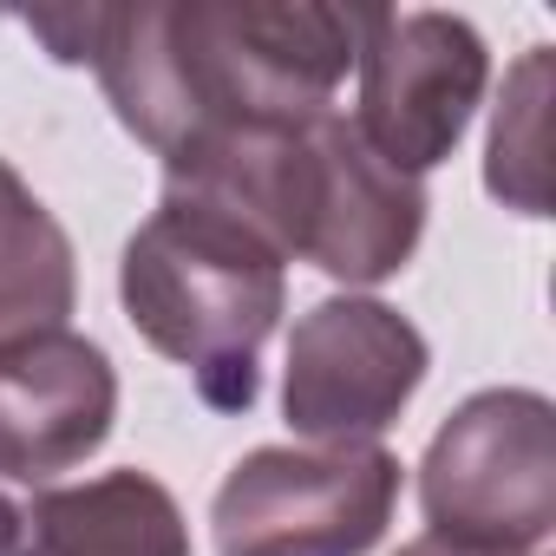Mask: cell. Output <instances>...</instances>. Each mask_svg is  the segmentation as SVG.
I'll return each mask as SVG.
<instances>
[{
	"label": "cell",
	"instance_id": "obj_10",
	"mask_svg": "<svg viewBox=\"0 0 556 556\" xmlns=\"http://www.w3.org/2000/svg\"><path fill=\"white\" fill-rule=\"evenodd\" d=\"M73 302H79L73 236L34 197V184L0 157V341L66 328Z\"/></svg>",
	"mask_w": 556,
	"mask_h": 556
},
{
	"label": "cell",
	"instance_id": "obj_6",
	"mask_svg": "<svg viewBox=\"0 0 556 556\" xmlns=\"http://www.w3.org/2000/svg\"><path fill=\"white\" fill-rule=\"evenodd\" d=\"M354 73H361L354 131L367 138V151L406 177H426L471 131V112L491 86V53L478 27L458 14L374 8Z\"/></svg>",
	"mask_w": 556,
	"mask_h": 556
},
{
	"label": "cell",
	"instance_id": "obj_12",
	"mask_svg": "<svg viewBox=\"0 0 556 556\" xmlns=\"http://www.w3.org/2000/svg\"><path fill=\"white\" fill-rule=\"evenodd\" d=\"M400 556H497V549H478V543H458V536H439V530H426V536H413Z\"/></svg>",
	"mask_w": 556,
	"mask_h": 556
},
{
	"label": "cell",
	"instance_id": "obj_7",
	"mask_svg": "<svg viewBox=\"0 0 556 556\" xmlns=\"http://www.w3.org/2000/svg\"><path fill=\"white\" fill-rule=\"evenodd\" d=\"M426 367L432 348L400 308L328 295L289 334L282 413L302 445H380V432L413 406Z\"/></svg>",
	"mask_w": 556,
	"mask_h": 556
},
{
	"label": "cell",
	"instance_id": "obj_5",
	"mask_svg": "<svg viewBox=\"0 0 556 556\" xmlns=\"http://www.w3.org/2000/svg\"><path fill=\"white\" fill-rule=\"evenodd\" d=\"M387 445H255L210 504L216 556H367L400 510Z\"/></svg>",
	"mask_w": 556,
	"mask_h": 556
},
{
	"label": "cell",
	"instance_id": "obj_4",
	"mask_svg": "<svg viewBox=\"0 0 556 556\" xmlns=\"http://www.w3.org/2000/svg\"><path fill=\"white\" fill-rule=\"evenodd\" d=\"M419 504L439 536L543 556L556 530V406L530 387L471 393L419 458Z\"/></svg>",
	"mask_w": 556,
	"mask_h": 556
},
{
	"label": "cell",
	"instance_id": "obj_2",
	"mask_svg": "<svg viewBox=\"0 0 556 556\" xmlns=\"http://www.w3.org/2000/svg\"><path fill=\"white\" fill-rule=\"evenodd\" d=\"M164 190L223 203L282 262H315L348 289L400 275L426 236L419 177L380 164L341 112L223 131L177 157L164 170Z\"/></svg>",
	"mask_w": 556,
	"mask_h": 556
},
{
	"label": "cell",
	"instance_id": "obj_1",
	"mask_svg": "<svg viewBox=\"0 0 556 556\" xmlns=\"http://www.w3.org/2000/svg\"><path fill=\"white\" fill-rule=\"evenodd\" d=\"M367 14L321 0H138L27 27L53 40V60L92 66L118 125L170 170L223 131L334 112Z\"/></svg>",
	"mask_w": 556,
	"mask_h": 556
},
{
	"label": "cell",
	"instance_id": "obj_8",
	"mask_svg": "<svg viewBox=\"0 0 556 556\" xmlns=\"http://www.w3.org/2000/svg\"><path fill=\"white\" fill-rule=\"evenodd\" d=\"M118 419L112 354L73 328L0 341V478L53 484L79 471Z\"/></svg>",
	"mask_w": 556,
	"mask_h": 556
},
{
	"label": "cell",
	"instance_id": "obj_11",
	"mask_svg": "<svg viewBox=\"0 0 556 556\" xmlns=\"http://www.w3.org/2000/svg\"><path fill=\"white\" fill-rule=\"evenodd\" d=\"M543 86H549V47H530L517 60V73L504 79L497 99V125H491V164L484 184L491 197H504L523 216H543V170H549V138H543Z\"/></svg>",
	"mask_w": 556,
	"mask_h": 556
},
{
	"label": "cell",
	"instance_id": "obj_9",
	"mask_svg": "<svg viewBox=\"0 0 556 556\" xmlns=\"http://www.w3.org/2000/svg\"><path fill=\"white\" fill-rule=\"evenodd\" d=\"M14 556H190V523L151 471H99L40 491Z\"/></svg>",
	"mask_w": 556,
	"mask_h": 556
},
{
	"label": "cell",
	"instance_id": "obj_3",
	"mask_svg": "<svg viewBox=\"0 0 556 556\" xmlns=\"http://www.w3.org/2000/svg\"><path fill=\"white\" fill-rule=\"evenodd\" d=\"M118 302L216 413H249L255 354L289 308V262L223 203L164 190L118 255Z\"/></svg>",
	"mask_w": 556,
	"mask_h": 556
},
{
	"label": "cell",
	"instance_id": "obj_13",
	"mask_svg": "<svg viewBox=\"0 0 556 556\" xmlns=\"http://www.w3.org/2000/svg\"><path fill=\"white\" fill-rule=\"evenodd\" d=\"M21 549V504L0 497V556H14Z\"/></svg>",
	"mask_w": 556,
	"mask_h": 556
}]
</instances>
